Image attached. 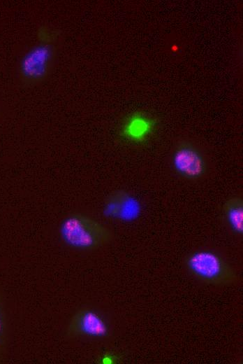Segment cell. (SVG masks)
<instances>
[{"label":"cell","mask_w":243,"mask_h":364,"mask_svg":"<svg viewBox=\"0 0 243 364\" xmlns=\"http://www.w3.org/2000/svg\"><path fill=\"white\" fill-rule=\"evenodd\" d=\"M63 241L68 246L82 250H94L109 243L112 232L103 224L82 214L67 216L60 226Z\"/></svg>","instance_id":"obj_1"},{"label":"cell","mask_w":243,"mask_h":364,"mask_svg":"<svg viewBox=\"0 0 243 364\" xmlns=\"http://www.w3.org/2000/svg\"><path fill=\"white\" fill-rule=\"evenodd\" d=\"M184 262L193 275L208 284L228 286L238 279L234 269L220 255L210 251L191 253Z\"/></svg>","instance_id":"obj_2"},{"label":"cell","mask_w":243,"mask_h":364,"mask_svg":"<svg viewBox=\"0 0 243 364\" xmlns=\"http://www.w3.org/2000/svg\"><path fill=\"white\" fill-rule=\"evenodd\" d=\"M54 54V47L48 43H40L29 50L19 69L24 84L32 85L43 80L49 74Z\"/></svg>","instance_id":"obj_3"},{"label":"cell","mask_w":243,"mask_h":364,"mask_svg":"<svg viewBox=\"0 0 243 364\" xmlns=\"http://www.w3.org/2000/svg\"><path fill=\"white\" fill-rule=\"evenodd\" d=\"M109 335V326L105 319L89 307H83L75 312L66 330V337L70 339L80 336L106 337Z\"/></svg>","instance_id":"obj_4"},{"label":"cell","mask_w":243,"mask_h":364,"mask_svg":"<svg viewBox=\"0 0 243 364\" xmlns=\"http://www.w3.org/2000/svg\"><path fill=\"white\" fill-rule=\"evenodd\" d=\"M175 171L187 179H198L207 172V163L200 152L191 143L184 141L176 148L172 158Z\"/></svg>","instance_id":"obj_5"},{"label":"cell","mask_w":243,"mask_h":364,"mask_svg":"<svg viewBox=\"0 0 243 364\" xmlns=\"http://www.w3.org/2000/svg\"><path fill=\"white\" fill-rule=\"evenodd\" d=\"M156 125V119L139 111L134 112L124 121L120 135L127 141L142 143L152 134Z\"/></svg>","instance_id":"obj_6"},{"label":"cell","mask_w":243,"mask_h":364,"mask_svg":"<svg viewBox=\"0 0 243 364\" xmlns=\"http://www.w3.org/2000/svg\"><path fill=\"white\" fill-rule=\"evenodd\" d=\"M225 218L233 230L238 235L243 234V200L237 196L228 198L223 204Z\"/></svg>","instance_id":"obj_7"},{"label":"cell","mask_w":243,"mask_h":364,"mask_svg":"<svg viewBox=\"0 0 243 364\" xmlns=\"http://www.w3.org/2000/svg\"><path fill=\"white\" fill-rule=\"evenodd\" d=\"M140 209L138 200L125 190L122 199L118 218L124 221H132L139 216Z\"/></svg>","instance_id":"obj_8"},{"label":"cell","mask_w":243,"mask_h":364,"mask_svg":"<svg viewBox=\"0 0 243 364\" xmlns=\"http://www.w3.org/2000/svg\"><path fill=\"white\" fill-rule=\"evenodd\" d=\"M8 320L3 294L0 289V363L3 360L7 350L8 341Z\"/></svg>","instance_id":"obj_9"},{"label":"cell","mask_w":243,"mask_h":364,"mask_svg":"<svg viewBox=\"0 0 243 364\" xmlns=\"http://www.w3.org/2000/svg\"><path fill=\"white\" fill-rule=\"evenodd\" d=\"M125 190H118L112 192L106 199L103 214L106 217L118 218L120 204Z\"/></svg>","instance_id":"obj_10"},{"label":"cell","mask_w":243,"mask_h":364,"mask_svg":"<svg viewBox=\"0 0 243 364\" xmlns=\"http://www.w3.org/2000/svg\"><path fill=\"white\" fill-rule=\"evenodd\" d=\"M125 358L124 353L106 350L96 358L94 363L96 364H121Z\"/></svg>","instance_id":"obj_11"},{"label":"cell","mask_w":243,"mask_h":364,"mask_svg":"<svg viewBox=\"0 0 243 364\" xmlns=\"http://www.w3.org/2000/svg\"><path fill=\"white\" fill-rule=\"evenodd\" d=\"M59 31L50 29L47 27H41L38 30V37L41 43L51 44L59 36Z\"/></svg>","instance_id":"obj_12"}]
</instances>
